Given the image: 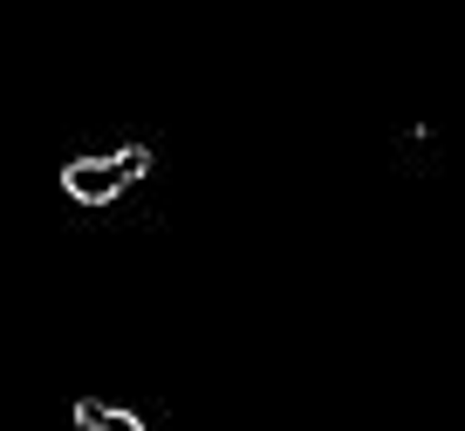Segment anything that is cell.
<instances>
[{
	"instance_id": "cell-2",
	"label": "cell",
	"mask_w": 465,
	"mask_h": 431,
	"mask_svg": "<svg viewBox=\"0 0 465 431\" xmlns=\"http://www.w3.org/2000/svg\"><path fill=\"white\" fill-rule=\"evenodd\" d=\"M75 425H83V431H144V417L116 411V404H96V397H83V404H75Z\"/></svg>"
},
{
	"instance_id": "cell-1",
	"label": "cell",
	"mask_w": 465,
	"mask_h": 431,
	"mask_svg": "<svg viewBox=\"0 0 465 431\" xmlns=\"http://www.w3.org/2000/svg\"><path fill=\"white\" fill-rule=\"evenodd\" d=\"M137 178H151V144H124V151H110V158L62 165V192H69L75 205H110L116 192L137 185Z\"/></svg>"
}]
</instances>
